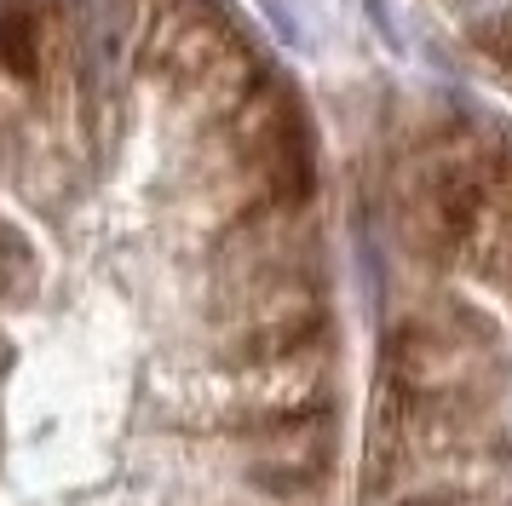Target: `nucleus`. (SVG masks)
I'll return each instance as SVG.
<instances>
[{"instance_id":"1","label":"nucleus","mask_w":512,"mask_h":506,"mask_svg":"<svg viewBox=\"0 0 512 506\" xmlns=\"http://www.w3.org/2000/svg\"><path fill=\"white\" fill-rule=\"evenodd\" d=\"M317 133L225 0H0V506H351Z\"/></svg>"},{"instance_id":"2","label":"nucleus","mask_w":512,"mask_h":506,"mask_svg":"<svg viewBox=\"0 0 512 506\" xmlns=\"http://www.w3.org/2000/svg\"><path fill=\"white\" fill-rule=\"evenodd\" d=\"M351 506H512V150L432 144L363 196Z\"/></svg>"}]
</instances>
